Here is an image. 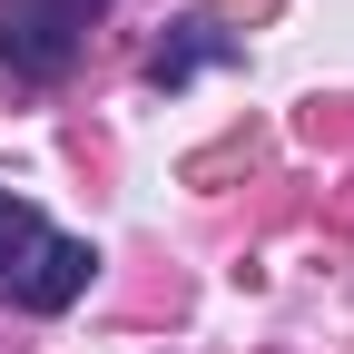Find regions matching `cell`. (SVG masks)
Listing matches in <instances>:
<instances>
[{"label":"cell","mask_w":354,"mask_h":354,"mask_svg":"<svg viewBox=\"0 0 354 354\" xmlns=\"http://www.w3.org/2000/svg\"><path fill=\"white\" fill-rule=\"evenodd\" d=\"M88 276H99V246L59 236L30 197L0 187V305H20V315H69L88 295Z\"/></svg>","instance_id":"6da1fadb"},{"label":"cell","mask_w":354,"mask_h":354,"mask_svg":"<svg viewBox=\"0 0 354 354\" xmlns=\"http://www.w3.org/2000/svg\"><path fill=\"white\" fill-rule=\"evenodd\" d=\"M109 0H0V88H59Z\"/></svg>","instance_id":"7a4b0ae2"},{"label":"cell","mask_w":354,"mask_h":354,"mask_svg":"<svg viewBox=\"0 0 354 354\" xmlns=\"http://www.w3.org/2000/svg\"><path fill=\"white\" fill-rule=\"evenodd\" d=\"M207 59H236V39L216 30V20H167V39L148 50V88H187Z\"/></svg>","instance_id":"3957f363"}]
</instances>
